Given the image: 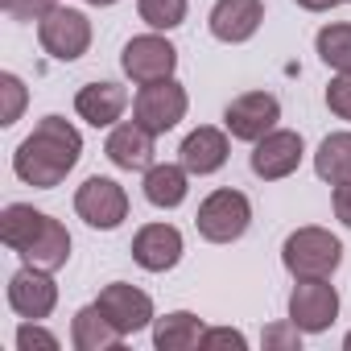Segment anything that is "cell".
Segmentation results:
<instances>
[{
  "instance_id": "6da1fadb",
  "label": "cell",
  "mask_w": 351,
  "mask_h": 351,
  "mask_svg": "<svg viewBox=\"0 0 351 351\" xmlns=\"http://www.w3.org/2000/svg\"><path fill=\"white\" fill-rule=\"evenodd\" d=\"M83 157V132L62 116H42L13 153V173L34 191H54Z\"/></svg>"
},
{
  "instance_id": "7a4b0ae2",
  "label": "cell",
  "mask_w": 351,
  "mask_h": 351,
  "mask_svg": "<svg viewBox=\"0 0 351 351\" xmlns=\"http://www.w3.org/2000/svg\"><path fill=\"white\" fill-rule=\"evenodd\" d=\"M281 265L293 281L335 277V269L343 265V240L326 228H298L281 244Z\"/></svg>"
},
{
  "instance_id": "3957f363",
  "label": "cell",
  "mask_w": 351,
  "mask_h": 351,
  "mask_svg": "<svg viewBox=\"0 0 351 351\" xmlns=\"http://www.w3.org/2000/svg\"><path fill=\"white\" fill-rule=\"evenodd\" d=\"M195 228L207 244H236L248 228H252V203L244 191H211L203 203H199V215H195Z\"/></svg>"
},
{
  "instance_id": "277c9868",
  "label": "cell",
  "mask_w": 351,
  "mask_h": 351,
  "mask_svg": "<svg viewBox=\"0 0 351 351\" xmlns=\"http://www.w3.org/2000/svg\"><path fill=\"white\" fill-rule=\"evenodd\" d=\"M186 108H191V95H186V87L178 79L145 83L132 95V120L141 128H149L153 136H165L169 128H178L186 120Z\"/></svg>"
},
{
  "instance_id": "5b68a950",
  "label": "cell",
  "mask_w": 351,
  "mask_h": 351,
  "mask_svg": "<svg viewBox=\"0 0 351 351\" xmlns=\"http://www.w3.org/2000/svg\"><path fill=\"white\" fill-rule=\"evenodd\" d=\"M38 42L54 62H75L91 50V17L71 5H54L38 21Z\"/></svg>"
},
{
  "instance_id": "8992f818",
  "label": "cell",
  "mask_w": 351,
  "mask_h": 351,
  "mask_svg": "<svg viewBox=\"0 0 351 351\" xmlns=\"http://www.w3.org/2000/svg\"><path fill=\"white\" fill-rule=\"evenodd\" d=\"M75 215L95 232H116L128 219V191L116 178H87L75 191Z\"/></svg>"
},
{
  "instance_id": "52a82bcc",
  "label": "cell",
  "mask_w": 351,
  "mask_h": 351,
  "mask_svg": "<svg viewBox=\"0 0 351 351\" xmlns=\"http://www.w3.org/2000/svg\"><path fill=\"white\" fill-rule=\"evenodd\" d=\"M120 66L136 87H145V83H157V79H173V71H178V50H173L169 38H161L153 29V34H141V38L124 42Z\"/></svg>"
},
{
  "instance_id": "ba28073f",
  "label": "cell",
  "mask_w": 351,
  "mask_h": 351,
  "mask_svg": "<svg viewBox=\"0 0 351 351\" xmlns=\"http://www.w3.org/2000/svg\"><path fill=\"white\" fill-rule=\"evenodd\" d=\"M281 120V99L273 91H244L228 104L223 112V128L232 141H244V145H256L265 132H273Z\"/></svg>"
},
{
  "instance_id": "9c48e42d",
  "label": "cell",
  "mask_w": 351,
  "mask_h": 351,
  "mask_svg": "<svg viewBox=\"0 0 351 351\" xmlns=\"http://www.w3.org/2000/svg\"><path fill=\"white\" fill-rule=\"evenodd\" d=\"M289 318L306 335L330 330V322L339 318V289L330 285V277H306V281H298L289 289Z\"/></svg>"
},
{
  "instance_id": "30bf717a",
  "label": "cell",
  "mask_w": 351,
  "mask_h": 351,
  "mask_svg": "<svg viewBox=\"0 0 351 351\" xmlns=\"http://www.w3.org/2000/svg\"><path fill=\"white\" fill-rule=\"evenodd\" d=\"M302 153H306L302 132L273 128V132H265L252 145V173H256V178H265V182H281V178H289V173L302 165Z\"/></svg>"
},
{
  "instance_id": "8fae6325",
  "label": "cell",
  "mask_w": 351,
  "mask_h": 351,
  "mask_svg": "<svg viewBox=\"0 0 351 351\" xmlns=\"http://www.w3.org/2000/svg\"><path fill=\"white\" fill-rule=\"evenodd\" d=\"M9 306H13V314H17V318H34V322L50 318V314H54V306H58L54 273L34 269V265L17 269V273L9 277Z\"/></svg>"
},
{
  "instance_id": "7c38bea8",
  "label": "cell",
  "mask_w": 351,
  "mask_h": 351,
  "mask_svg": "<svg viewBox=\"0 0 351 351\" xmlns=\"http://www.w3.org/2000/svg\"><path fill=\"white\" fill-rule=\"evenodd\" d=\"M128 252H132V261L145 273H169L173 265L182 261L186 240H182V232L173 228V223H145V228H136Z\"/></svg>"
},
{
  "instance_id": "4fadbf2b",
  "label": "cell",
  "mask_w": 351,
  "mask_h": 351,
  "mask_svg": "<svg viewBox=\"0 0 351 351\" xmlns=\"http://www.w3.org/2000/svg\"><path fill=\"white\" fill-rule=\"evenodd\" d=\"M261 21H265V0H215L207 29L223 46H244L256 38Z\"/></svg>"
},
{
  "instance_id": "5bb4252c",
  "label": "cell",
  "mask_w": 351,
  "mask_h": 351,
  "mask_svg": "<svg viewBox=\"0 0 351 351\" xmlns=\"http://www.w3.org/2000/svg\"><path fill=\"white\" fill-rule=\"evenodd\" d=\"M95 306L124 330V335H136V330H145V326H153V298L145 293V289H136V285H128V281H112V285H104L99 289V298H95Z\"/></svg>"
},
{
  "instance_id": "9a60e30c",
  "label": "cell",
  "mask_w": 351,
  "mask_h": 351,
  "mask_svg": "<svg viewBox=\"0 0 351 351\" xmlns=\"http://www.w3.org/2000/svg\"><path fill=\"white\" fill-rule=\"evenodd\" d=\"M228 153H232L228 128L199 124L195 132H186V141H182V149H178V161L191 169V178H207V173H219V169L228 165Z\"/></svg>"
},
{
  "instance_id": "2e32d148",
  "label": "cell",
  "mask_w": 351,
  "mask_h": 351,
  "mask_svg": "<svg viewBox=\"0 0 351 351\" xmlns=\"http://www.w3.org/2000/svg\"><path fill=\"white\" fill-rule=\"evenodd\" d=\"M75 112L79 120H87L91 128H112L124 120L128 112V91L112 79H99V83H87L75 91Z\"/></svg>"
},
{
  "instance_id": "e0dca14e",
  "label": "cell",
  "mask_w": 351,
  "mask_h": 351,
  "mask_svg": "<svg viewBox=\"0 0 351 351\" xmlns=\"http://www.w3.org/2000/svg\"><path fill=\"white\" fill-rule=\"evenodd\" d=\"M153 141L157 136L149 128H141L136 120H120V124H112V132L104 141V153L116 169H141L145 173L153 165Z\"/></svg>"
},
{
  "instance_id": "ac0fdd59",
  "label": "cell",
  "mask_w": 351,
  "mask_h": 351,
  "mask_svg": "<svg viewBox=\"0 0 351 351\" xmlns=\"http://www.w3.org/2000/svg\"><path fill=\"white\" fill-rule=\"evenodd\" d=\"M141 191L145 199L157 207V211H173V207H182L186 195H191V169L182 161H153L145 169V178H141Z\"/></svg>"
},
{
  "instance_id": "d6986e66",
  "label": "cell",
  "mask_w": 351,
  "mask_h": 351,
  "mask_svg": "<svg viewBox=\"0 0 351 351\" xmlns=\"http://www.w3.org/2000/svg\"><path fill=\"white\" fill-rule=\"evenodd\" d=\"M124 330L91 302V306H83L75 318H71V343H75V351H116V347H124Z\"/></svg>"
},
{
  "instance_id": "ffe728a7",
  "label": "cell",
  "mask_w": 351,
  "mask_h": 351,
  "mask_svg": "<svg viewBox=\"0 0 351 351\" xmlns=\"http://www.w3.org/2000/svg\"><path fill=\"white\" fill-rule=\"evenodd\" d=\"M207 322L191 310H173L165 318H153V347L157 351H195L203 347Z\"/></svg>"
},
{
  "instance_id": "44dd1931",
  "label": "cell",
  "mask_w": 351,
  "mask_h": 351,
  "mask_svg": "<svg viewBox=\"0 0 351 351\" xmlns=\"http://www.w3.org/2000/svg\"><path fill=\"white\" fill-rule=\"evenodd\" d=\"M46 219H50V215L38 211V207H29V203H9L5 215H0V244L21 256V252L38 240V232L46 228Z\"/></svg>"
},
{
  "instance_id": "7402d4cb",
  "label": "cell",
  "mask_w": 351,
  "mask_h": 351,
  "mask_svg": "<svg viewBox=\"0 0 351 351\" xmlns=\"http://www.w3.org/2000/svg\"><path fill=\"white\" fill-rule=\"evenodd\" d=\"M21 261L25 265H34V269H46V273H58L66 261H71V232L50 215L46 219V228L38 232V240L21 252Z\"/></svg>"
},
{
  "instance_id": "603a6c76",
  "label": "cell",
  "mask_w": 351,
  "mask_h": 351,
  "mask_svg": "<svg viewBox=\"0 0 351 351\" xmlns=\"http://www.w3.org/2000/svg\"><path fill=\"white\" fill-rule=\"evenodd\" d=\"M314 173L326 186H343L351 182V128L322 136L318 153H314Z\"/></svg>"
},
{
  "instance_id": "cb8c5ba5",
  "label": "cell",
  "mask_w": 351,
  "mask_h": 351,
  "mask_svg": "<svg viewBox=\"0 0 351 351\" xmlns=\"http://www.w3.org/2000/svg\"><path fill=\"white\" fill-rule=\"evenodd\" d=\"M314 50H318L322 66H330L335 75L351 71V25H347V21H330V25H322L318 38H314Z\"/></svg>"
},
{
  "instance_id": "d4e9b609",
  "label": "cell",
  "mask_w": 351,
  "mask_h": 351,
  "mask_svg": "<svg viewBox=\"0 0 351 351\" xmlns=\"http://www.w3.org/2000/svg\"><path fill=\"white\" fill-rule=\"evenodd\" d=\"M191 13V0H136V17L157 29V34H169V29H178Z\"/></svg>"
},
{
  "instance_id": "484cf974",
  "label": "cell",
  "mask_w": 351,
  "mask_h": 351,
  "mask_svg": "<svg viewBox=\"0 0 351 351\" xmlns=\"http://www.w3.org/2000/svg\"><path fill=\"white\" fill-rule=\"evenodd\" d=\"M25 104H29V91H25V83L13 75V71H5L0 75V124H17L21 120V112H25Z\"/></svg>"
},
{
  "instance_id": "4316f807",
  "label": "cell",
  "mask_w": 351,
  "mask_h": 351,
  "mask_svg": "<svg viewBox=\"0 0 351 351\" xmlns=\"http://www.w3.org/2000/svg\"><path fill=\"white\" fill-rule=\"evenodd\" d=\"M302 335H306V330H302L293 318H285V322L265 326L261 343H265V347H277V351H298V347H302Z\"/></svg>"
},
{
  "instance_id": "83f0119b",
  "label": "cell",
  "mask_w": 351,
  "mask_h": 351,
  "mask_svg": "<svg viewBox=\"0 0 351 351\" xmlns=\"http://www.w3.org/2000/svg\"><path fill=\"white\" fill-rule=\"evenodd\" d=\"M326 108H330L339 120L351 124V71H343V75H335V79L326 83Z\"/></svg>"
},
{
  "instance_id": "f1b7e54d",
  "label": "cell",
  "mask_w": 351,
  "mask_h": 351,
  "mask_svg": "<svg viewBox=\"0 0 351 351\" xmlns=\"http://www.w3.org/2000/svg\"><path fill=\"white\" fill-rule=\"evenodd\" d=\"M17 347H21V351H34V347H42V351H58V335H50L42 322L25 318V322L17 326Z\"/></svg>"
},
{
  "instance_id": "f546056e",
  "label": "cell",
  "mask_w": 351,
  "mask_h": 351,
  "mask_svg": "<svg viewBox=\"0 0 351 351\" xmlns=\"http://www.w3.org/2000/svg\"><path fill=\"white\" fill-rule=\"evenodd\" d=\"M58 0H0V9H5L13 21H42Z\"/></svg>"
},
{
  "instance_id": "4dcf8cb0",
  "label": "cell",
  "mask_w": 351,
  "mask_h": 351,
  "mask_svg": "<svg viewBox=\"0 0 351 351\" xmlns=\"http://www.w3.org/2000/svg\"><path fill=\"white\" fill-rule=\"evenodd\" d=\"M215 347L244 351L248 339H244V330H236V326H207V330H203V351H215Z\"/></svg>"
},
{
  "instance_id": "1f68e13d",
  "label": "cell",
  "mask_w": 351,
  "mask_h": 351,
  "mask_svg": "<svg viewBox=\"0 0 351 351\" xmlns=\"http://www.w3.org/2000/svg\"><path fill=\"white\" fill-rule=\"evenodd\" d=\"M330 207H335V219H339L343 228H351V182L335 186V195H330Z\"/></svg>"
},
{
  "instance_id": "d6a6232c",
  "label": "cell",
  "mask_w": 351,
  "mask_h": 351,
  "mask_svg": "<svg viewBox=\"0 0 351 351\" xmlns=\"http://www.w3.org/2000/svg\"><path fill=\"white\" fill-rule=\"evenodd\" d=\"M298 9H306V13H330V9H339V5H347V0H293Z\"/></svg>"
},
{
  "instance_id": "836d02e7",
  "label": "cell",
  "mask_w": 351,
  "mask_h": 351,
  "mask_svg": "<svg viewBox=\"0 0 351 351\" xmlns=\"http://www.w3.org/2000/svg\"><path fill=\"white\" fill-rule=\"evenodd\" d=\"M83 5H95V9H112V5H120V0H83Z\"/></svg>"
},
{
  "instance_id": "e575fe53",
  "label": "cell",
  "mask_w": 351,
  "mask_h": 351,
  "mask_svg": "<svg viewBox=\"0 0 351 351\" xmlns=\"http://www.w3.org/2000/svg\"><path fill=\"white\" fill-rule=\"evenodd\" d=\"M343 351H351V330H347V335H343Z\"/></svg>"
},
{
  "instance_id": "d590c367",
  "label": "cell",
  "mask_w": 351,
  "mask_h": 351,
  "mask_svg": "<svg viewBox=\"0 0 351 351\" xmlns=\"http://www.w3.org/2000/svg\"><path fill=\"white\" fill-rule=\"evenodd\" d=\"M347 5H351V0H347Z\"/></svg>"
}]
</instances>
